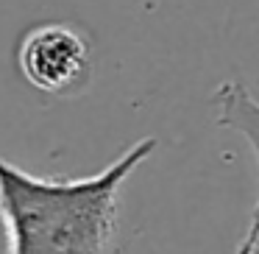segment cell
<instances>
[{"label": "cell", "instance_id": "4", "mask_svg": "<svg viewBox=\"0 0 259 254\" xmlns=\"http://www.w3.org/2000/svg\"><path fill=\"white\" fill-rule=\"evenodd\" d=\"M234 254H259V226L245 232V237H242V243L237 246Z\"/></svg>", "mask_w": 259, "mask_h": 254}, {"label": "cell", "instance_id": "2", "mask_svg": "<svg viewBox=\"0 0 259 254\" xmlns=\"http://www.w3.org/2000/svg\"><path fill=\"white\" fill-rule=\"evenodd\" d=\"M17 67L34 90L75 95L92 76V45L84 31L70 23H42L23 34Z\"/></svg>", "mask_w": 259, "mask_h": 254}, {"label": "cell", "instance_id": "1", "mask_svg": "<svg viewBox=\"0 0 259 254\" xmlns=\"http://www.w3.org/2000/svg\"><path fill=\"white\" fill-rule=\"evenodd\" d=\"M156 137H140L92 176L48 179L0 157V224L6 254H103L120 226L117 193L156 151Z\"/></svg>", "mask_w": 259, "mask_h": 254}, {"label": "cell", "instance_id": "3", "mask_svg": "<svg viewBox=\"0 0 259 254\" xmlns=\"http://www.w3.org/2000/svg\"><path fill=\"white\" fill-rule=\"evenodd\" d=\"M212 103H214V123L245 137L259 168V101L248 92V87L242 81H223L214 90ZM253 226H259V198L251 212L248 229H253Z\"/></svg>", "mask_w": 259, "mask_h": 254}]
</instances>
